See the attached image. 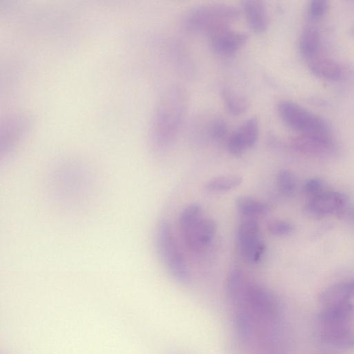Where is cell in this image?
Listing matches in <instances>:
<instances>
[{"instance_id": "obj_1", "label": "cell", "mask_w": 354, "mask_h": 354, "mask_svg": "<svg viewBox=\"0 0 354 354\" xmlns=\"http://www.w3.org/2000/svg\"><path fill=\"white\" fill-rule=\"evenodd\" d=\"M189 106L188 95L180 85L169 86L156 106L151 130V140L158 152L169 149L178 137Z\"/></svg>"}, {"instance_id": "obj_2", "label": "cell", "mask_w": 354, "mask_h": 354, "mask_svg": "<svg viewBox=\"0 0 354 354\" xmlns=\"http://www.w3.org/2000/svg\"><path fill=\"white\" fill-rule=\"evenodd\" d=\"M239 17V10L233 5L209 4L196 7L189 12L185 25L191 32L209 35L219 30L232 27Z\"/></svg>"}, {"instance_id": "obj_3", "label": "cell", "mask_w": 354, "mask_h": 354, "mask_svg": "<svg viewBox=\"0 0 354 354\" xmlns=\"http://www.w3.org/2000/svg\"><path fill=\"white\" fill-rule=\"evenodd\" d=\"M156 242L158 254L170 275L182 285L189 284L191 280L190 270L168 221L163 220L158 223Z\"/></svg>"}, {"instance_id": "obj_4", "label": "cell", "mask_w": 354, "mask_h": 354, "mask_svg": "<svg viewBox=\"0 0 354 354\" xmlns=\"http://www.w3.org/2000/svg\"><path fill=\"white\" fill-rule=\"evenodd\" d=\"M278 113L285 123L300 134L331 136L330 128L324 119L296 103L281 102Z\"/></svg>"}, {"instance_id": "obj_5", "label": "cell", "mask_w": 354, "mask_h": 354, "mask_svg": "<svg viewBox=\"0 0 354 354\" xmlns=\"http://www.w3.org/2000/svg\"><path fill=\"white\" fill-rule=\"evenodd\" d=\"M237 241L241 255L252 263L261 261L267 250V246L261 237L259 225L254 220H245L239 224Z\"/></svg>"}, {"instance_id": "obj_6", "label": "cell", "mask_w": 354, "mask_h": 354, "mask_svg": "<svg viewBox=\"0 0 354 354\" xmlns=\"http://www.w3.org/2000/svg\"><path fill=\"white\" fill-rule=\"evenodd\" d=\"M211 49L217 55L231 56L237 54L247 43L248 35L232 27L219 30L209 34Z\"/></svg>"}, {"instance_id": "obj_7", "label": "cell", "mask_w": 354, "mask_h": 354, "mask_svg": "<svg viewBox=\"0 0 354 354\" xmlns=\"http://www.w3.org/2000/svg\"><path fill=\"white\" fill-rule=\"evenodd\" d=\"M217 224L210 218L201 217L194 224L182 231L188 247L199 252L209 246L217 233Z\"/></svg>"}, {"instance_id": "obj_8", "label": "cell", "mask_w": 354, "mask_h": 354, "mask_svg": "<svg viewBox=\"0 0 354 354\" xmlns=\"http://www.w3.org/2000/svg\"><path fill=\"white\" fill-rule=\"evenodd\" d=\"M346 198L341 193L328 190L309 199L305 211L311 216L323 218L333 214H341L346 207Z\"/></svg>"}, {"instance_id": "obj_9", "label": "cell", "mask_w": 354, "mask_h": 354, "mask_svg": "<svg viewBox=\"0 0 354 354\" xmlns=\"http://www.w3.org/2000/svg\"><path fill=\"white\" fill-rule=\"evenodd\" d=\"M292 146L303 154L322 156L333 151L334 142L332 136L299 134L292 139Z\"/></svg>"}, {"instance_id": "obj_10", "label": "cell", "mask_w": 354, "mask_h": 354, "mask_svg": "<svg viewBox=\"0 0 354 354\" xmlns=\"http://www.w3.org/2000/svg\"><path fill=\"white\" fill-rule=\"evenodd\" d=\"M318 318L324 327H349L354 321V305L351 301L323 307Z\"/></svg>"}, {"instance_id": "obj_11", "label": "cell", "mask_w": 354, "mask_h": 354, "mask_svg": "<svg viewBox=\"0 0 354 354\" xmlns=\"http://www.w3.org/2000/svg\"><path fill=\"white\" fill-rule=\"evenodd\" d=\"M243 14L250 30L256 34L267 32L269 16L267 7L262 1L249 0L241 3Z\"/></svg>"}, {"instance_id": "obj_12", "label": "cell", "mask_w": 354, "mask_h": 354, "mask_svg": "<svg viewBox=\"0 0 354 354\" xmlns=\"http://www.w3.org/2000/svg\"><path fill=\"white\" fill-rule=\"evenodd\" d=\"M322 340L331 345L342 348H354V330L349 327H324Z\"/></svg>"}, {"instance_id": "obj_13", "label": "cell", "mask_w": 354, "mask_h": 354, "mask_svg": "<svg viewBox=\"0 0 354 354\" xmlns=\"http://www.w3.org/2000/svg\"><path fill=\"white\" fill-rule=\"evenodd\" d=\"M308 66L315 76L325 80H337L342 74L338 64L325 57L316 56L308 61Z\"/></svg>"}, {"instance_id": "obj_14", "label": "cell", "mask_w": 354, "mask_h": 354, "mask_svg": "<svg viewBox=\"0 0 354 354\" xmlns=\"http://www.w3.org/2000/svg\"><path fill=\"white\" fill-rule=\"evenodd\" d=\"M351 298L346 281L334 284L325 289L319 295L318 300L325 307L349 302Z\"/></svg>"}, {"instance_id": "obj_15", "label": "cell", "mask_w": 354, "mask_h": 354, "mask_svg": "<svg viewBox=\"0 0 354 354\" xmlns=\"http://www.w3.org/2000/svg\"><path fill=\"white\" fill-rule=\"evenodd\" d=\"M320 45V38L317 29L314 27L305 28L299 40L300 55L309 61L318 56Z\"/></svg>"}, {"instance_id": "obj_16", "label": "cell", "mask_w": 354, "mask_h": 354, "mask_svg": "<svg viewBox=\"0 0 354 354\" xmlns=\"http://www.w3.org/2000/svg\"><path fill=\"white\" fill-rule=\"evenodd\" d=\"M235 206L239 213L250 217L268 214L270 210L267 203L249 196H240L237 198Z\"/></svg>"}, {"instance_id": "obj_17", "label": "cell", "mask_w": 354, "mask_h": 354, "mask_svg": "<svg viewBox=\"0 0 354 354\" xmlns=\"http://www.w3.org/2000/svg\"><path fill=\"white\" fill-rule=\"evenodd\" d=\"M242 182V177L239 176H220L209 181L205 185V189L212 193H225L238 188Z\"/></svg>"}, {"instance_id": "obj_18", "label": "cell", "mask_w": 354, "mask_h": 354, "mask_svg": "<svg viewBox=\"0 0 354 354\" xmlns=\"http://www.w3.org/2000/svg\"><path fill=\"white\" fill-rule=\"evenodd\" d=\"M222 96L226 108L232 115L239 116L247 110L248 106L247 100L235 92L233 88L224 87Z\"/></svg>"}, {"instance_id": "obj_19", "label": "cell", "mask_w": 354, "mask_h": 354, "mask_svg": "<svg viewBox=\"0 0 354 354\" xmlns=\"http://www.w3.org/2000/svg\"><path fill=\"white\" fill-rule=\"evenodd\" d=\"M236 130L246 144L247 149L252 148L256 145L259 134V122L256 118L247 119Z\"/></svg>"}, {"instance_id": "obj_20", "label": "cell", "mask_w": 354, "mask_h": 354, "mask_svg": "<svg viewBox=\"0 0 354 354\" xmlns=\"http://www.w3.org/2000/svg\"><path fill=\"white\" fill-rule=\"evenodd\" d=\"M278 187L281 193L287 197L294 196L297 188L294 174L289 169H282L277 177Z\"/></svg>"}, {"instance_id": "obj_21", "label": "cell", "mask_w": 354, "mask_h": 354, "mask_svg": "<svg viewBox=\"0 0 354 354\" xmlns=\"http://www.w3.org/2000/svg\"><path fill=\"white\" fill-rule=\"evenodd\" d=\"M202 207L200 204H190L182 212L180 217L181 231L188 228L202 217Z\"/></svg>"}, {"instance_id": "obj_22", "label": "cell", "mask_w": 354, "mask_h": 354, "mask_svg": "<svg viewBox=\"0 0 354 354\" xmlns=\"http://www.w3.org/2000/svg\"><path fill=\"white\" fill-rule=\"evenodd\" d=\"M328 190L324 182L318 178L310 179L306 181L303 186V192L309 199L316 198Z\"/></svg>"}, {"instance_id": "obj_23", "label": "cell", "mask_w": 354, "mask_h": 354, "mask_svg": "<svg viewBox=\"0 0 354 354\" xmlns=\"http://www.w3.org/2000/svg\"><path fill=\"white\" fill-rule=\"evenodd\" d=\"M269 232L275 236H286L291 235L294 231V225L290 222L276 220L268 223Z\"/></svg>"}, {"instance_id": "obj_24", "label": "cell", "mask_w": 354, "mask_h": 354, "mask_svg": "<svg viewBox=\"0 0 354 354\" xmlns=\"http://www.w3.org/2000/svg\"><path fill=\"white\" fill-rule=\"evenodd\" d=\"M208 132L211 138L216 141L223 140L228 133L226 123L222 119H215L208 127Z\"/></svg>"}, {"instance_id": "obj_25", "label": "cell", "mask_w": 354, "mask_h": 354, "mask_svg": "<svg viewBox=\"0 0 354 354\" xmlns=\"http://www.w3.org/2000/svg\"><path fill=\"white\" fill-rule=\"evenodd\" d=\"M227 148L229 153L235 157L241 156L247 149L246 144L237 130L230 136L227 143Z\"/></svg>"}, {"instance_id": "obj_26", "label": "cell", "mask_w": 354, "mask_h": 354, "mask_svg": "<svg viewBox=\"0 0 354 354\" xmlns=\"http://www.w3.org/2000/svg\"><path fill=\"white\" fill-rule=\"evenodd\" d=\"M328 8V3L325 0H313L308 8L309 16L313 20L322 18Z\"/></svg>"}, {"instance_id": "obj_27", "label": "cell", "mask_w": 354, "mask_h": 354, "mask_svg": "<svg viewBox=\"0 0 354 354\" xmlns=\"http://www.w3.org/2000/svg\"><path fill=\"white\" fill-rule=\"evenodd\" d=\"M349 289L352 297H354V279L347 281Z\"/></svg>"}, {"instance_id": "obj_28", "label": "cell", "mask_w": 354, "mask_h": 354, "mask_svg": "<svg viewBox=\"0 0 354 354\" xmlns=\"http://www.w3.org/2000/svg\"><path fill=\"white\" fill-rule=\"evenodd\" d=\"M351 34L354 36V25H353V26L351 27Z\"/></svg>"}]
</instances>
